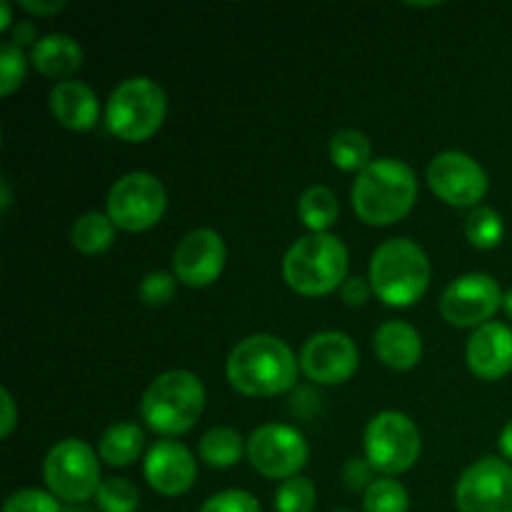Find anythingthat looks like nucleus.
<instances>
[{
  "label": "nucleus",
  "mask_w": 512,
  "mask_h": 512,
  "mask_svg": "<svg viewBox=\"0 0 512 512\" xmlns=\"http://www.w3.org/2000/svg\"><path fill=\"white\" fill-rule=\"evenodd\" d=\"M300 360L285 340L275 335H250L228 355L225 373L230 385L248 398H273L288 393L298 380Z\"/></svg>",
  "instance_id": "obj_1"
},
{
  "label": "nucleus",
  "mask_w": 512,
  "mask_h": 512,
  "mask_svg": "<svg viewBox=\"0 0 512 512\" xmlns=\"http://www.w3.org/2000/svg\"><path fill=\"white\" fill-rule=\"evenodd\" d=\"M418 198V178L413 168L398 158L373 160L353 185V208L368 225H393L413 210Z\"/></svg>",
  "instance_id": "obj_2"
},
{
  "label": "nucleus",
  "mask_w": 512,
  "mask_h": 512,
  "mask_svg": "<svg viewBox=\"0 0 512 512\" xmlns=\"http://www.w3.org/2000/svg\"><path fill=\"white\" fill-rule=\"evenodd\" d=\"M373 293L390 308H410L430 285V260L410 238H390L370 260Z\"/></svg>",
  "instance_id": "obj_3"
},
{
  "label": "nucleus",
  "mask_w": 512,
  "mask_h": 512,
  "mask_svg": "<svg viewBox=\"0 0 512 512\" xmlns=\"http://www.w3.org/2000/svg\"><path fill=\"white\" fill-rule=\"evenodd\" d=\"M348 248L330 233H310L295 240L283 260V278L295 293L318 298L343 288Z\"/></svg>",
  "instance_id": "obj_4"
},
{
  "label": "nucleus",
  "mask_w": 512,
  "mask_h": 512,
  "mask_svg": "<svg viewBox=\"0 0 512 512\" xmlns=\"http://www.w3.org/2000/svg\"><path fill=\"white\" fill-rule=\"evenodd\" d=\"M205 410V388L190 370H168L148 385L140 415L160 435H183Z\"/></svg>",
  "instance_id": "obj_5"
},
{
  "label": "nucleus",
  "mask_w": 512,
  "mask_h": 512,
  "mask_svg": "<svg viewBox=\"0 0 512 512\" xmlns=\"http://www.w3.org/2000/svg\"><path fill=\"white\" fill-rule=\"evenodd\" d=\"M168 110L165 90L150 78H128L110 93L105 125L125 143H143L160 130Z\"/></svg>",
  "instance_id": "obj_6"
},
{
  "label": "nucleus",
  "mask_w": 512,
  "mask_h": 512,
  "mask_svg": "<svg viewBox=\"0 0 512 512\" xmlns=\"http://www.w3.org/2000/svg\"><path fill=\"white\" fill-rule=\"evenodd\" d=\"M45 483L50 493L65 503H85L95 498L100 488L98 455L88 443L78 438L60 440L50 448L43 463Z\"/></svg>",
  "instance_id": "obj_7"
},
{
  "label": "nucleus",
  "mask_w": 512,
  "mask_h": 512,
  "mask_svg": "<svg viewBox=\"0 0 512 512\" xmlns=\"http://www.w3.org/2000/svg\"><path fill=\"white\" fill-rule=\"evenodd\" d=\"M423 450L420 430L413 420L395 410L378 413L365 428V460L383 475L413 468Z\"/></svg>",
  "instance_id": "obj_8"
},
{
  "label": "nucleus",
  "mask_w": 512,
  "mask_h": 512,
  "mask_svg": "<svg viewBox=\"0 0 512 512\" xmlns=\"http://www.w3.org/2000/svg\"><path fill=\"white\" fill-rule=\"evenodd\" d=\"M168 208L165 185L153 173L135 170L115 180L108 193V218L115 228L128 233H143L163 218Z\"/></svg>",
  "instance_id": "obj_9"
},
{
  "label": "nucleus",
  "mask_w": 512,
  "mask_h": 512,
  "mask_svg": "<svg viewBox=\"0 0 512 512\" xmlns=\"http://www.w3.org/2000/svg\"><path fill=\"white\" fill-rule=\"evenodd\" d=\"M248 460L265 478L290 480L308 463V443L290 425H260L248 438Z\"/></svg>",
  "instance_id": "obj_10"
},
{
  "label": "nucleus",
  "mask_w": 512,
  "mask_h": 512,
  "mask_svg": "<svg viewBox=\"0 0 512 512\" xmlns=\"http://www.w3.org/2000/svg\"><path fill=\"white\" fill-rule=\"evenodd\" d=\"M498 280L485 273H470L445 288L440 298V315L455 328H475L488 323L503 305Z\"/></svg>",
  "instance_id": "obj_11"
},
{
  "label": "nucleus",
  "mask_w": 512,
  "mask_h": 512,
  "mask_svg": "<svg viewBox=\"0 0 512 512\" xmlns=\"http://www.w3.org/2000/svg\"><path fill=\"white\" fill-rule=\"evenodd\" d=\"M428 185L443 203L453 208H473L488 193V175L475 158L448 150L430 160Z\"/></svg>",
  "instance_id": "obj_12"
},
{
  "label": "nucleus",
  "mask_w": 512,
  "mask_h": 512,
  "mask_svg": "<svg viewBox=\"0 0 512 512\" xmlns=\"http://www.w3.org/2000/svg\"><path fill=\"white\" fill-rule=\"evenodd\" d=\"M460 512H512V465L483 458L470 465L455 485Z\"/></svg>",
  "instance_id": "obj_13"
},
{
  "label": "nucleus",
  "mask_w": 512,
  "mask_h": 512,
  "mask_svg": "<svg viewBox=\"0 0 512 512\" xmlns=\"http://www.w3.org/2000/svg\"><path fill=\"white\" fill-rule=\"evenodd\" d=\"M358 348L353 338L335 330L315 333L300 350V370L318 385H343L358 370Z\"/></svg>",
  "instance_id": "obj_14"
},
{
  "label": "nucleus",
  "mask_w": 512,
  "mask_h": 512,
  "mask_svg": "<svg viewBox=\"0 0 512 512\" xmlns=\"http://www.w3.org/2000/svg\"><path fill=\"white\" fill-rule=\"evenodd\" d=\"M228 250L220 233L210 228L190 230L173 253V275L188 288H208L223 275Z\"/></svg>",
  "instance_id": "obj_15"
},
{
  "label": "nucleus",
  "mask_w": 512,
  "mask_h": 512,
  "mask_svg": "<svg viewBox=\"0 0 512 512\" xmlns=\"http://www.w3.org/2000/svg\"><path fill=\"white\" fill-rule=\"evenodd\" d=\"M198 475L193 453L175 440H158L145 458V480L155 493L178 498L188 493Z\"/></svg>",
  "instance_id": "obj_16"
},
{
  "label": "nucleus",
  "mask_w": 512,
  "mask_h": 512,
  "mask_svg": "<svg viewBox=\"0 0 512 512\" xmlns=\"http://www.w3.org/2000/svg\"><path fill=\"white\" fill-rule=\"evenodd\" d=\"M468 368L480 380H500L512 370V330L503 323H485L470 335Z\"/></svg>",
  "instance_id": "obj_17"
},
{
  "label": "nucleus",
  "mask_w": 512,
  "mask_h": 512,
  "mask_svg": "<svg viewBox=\"0 0 512 512\" xmlns=\"http://www.w3.org/2000/svg\"><path fill=\"white\" fill-rule=\"evenodd\" d=\"M50 113L63 128L85 133L98 123V95L80 80H63L50 90Z\"/></svg>",
  "instance_id": "obj_18"
},
{
  "label": "nucleus",
  "mask_w": 512,
  "mask_h": 512,
  "mask_svg": "<svg viewBox=\"0 0 512 512\" xmlns=\"http://www.w3.org/2000/svg\"><path fill=\"white\" fill-rule=\"evenodd\" d=\"M375 355L393 370H410L423 358V338L403 320H390L375 333Z\"/></svg>",
  "instance_id": "obj_19"
},
{
  "label": "nucleus",
  "mask_w": 512,
  "mask_h": 512,
  "mask_svg": "<svg viewBox=\"0 0 512 512\" xmlns=\"http://www.w3.org/2000/svg\"><path fill=\"white\" fill-rule=\"evenodd\" d=\"M30 63L45 78H68L83 65V48L70 35L50 33L33 45Z\"/></svg>",
  "instance_id": "obj_20"
},
{
  "label": "nucleus",
  "mask_w": 512,
  "mask_h": 512,
  "mask_svg": "<svg viewBox=\"0 0 512 512\" xmlns=\"http://www.w3.org/2000/svg\"><path fill=\"white\" fill-rule=\"evenodd\" d=\"M145 445V435L135 423H115L100 438V458L115 468L133 465L140 458Z\"/></svg>",
  "instance_id": "obj_21"
},
{
  "label": "nucleus",
  "mask_w": 512,
  "mask_h": 512,
  "mask_svg": "<svg viewBox=\"0 0 512 512\" xmlns=\"http://www.w3.org/2000/svg\"><path fill=\"white\" fill-rule=\"evenodd\" d=\"M298 215L310 233H325L340 218L338 195L330 188H325V185H313V188H308L300 195Z\"/></svg>",
  "instance_id": "obj_22"
},
{
  "label": "nucleus",
  "mask_w": 512,
  "mask_h": 512,
  "mask_svg": "<svg viewBox=\"0 0 512 512\" xmlns=\"http://www.w3.org/2000/svg\"><path fill=\"white\" fill-rule=\"evenodd\" d=\"M373 148H370L368 135L360 130L345 128L330 138V160L335 168L345 170V173H363L373 160Z\"/></svg>",
  "instance_id": "obj_23"
},
{
  "label": "nucleus",
  "mask_w": 512,
  "mask_h": 512,
  "mask_svg": "<svg viewBox=\"0 0 512 512\" xmlns=\"http://www.w3.org/2000/svg\"><path fill=\"white\" fill-rule=\"evenodd\" d=\"M70 240L78 253L98 255L113 245L115 223L108 218V213H85L75 220Z\"/></svg>",
  "instance_id": "obj_24"
},
{
  "label": "nucleus",
  "mask_w": 512,
  "mask_h": 512,
  "mask_svg": "<svg viewBox=\"0 0 512 512\" xmlns=\"http://www.w3.org/2000/svg\"><path fill=\"white\" fill-rule=\"evenodd\" d=\"M243 455V438L233 428H210L200 440V460L210 468H233Z\"/></svg>",
  "instance_id": "obj_25"
},
{
  "label": "nucleus",
  "mask_w": 512,
  "mask_h": 512,
  "mask_svg": "<svg viewBox=\"0 0 512 512\" xmlns=\"http://www.w3.org/2000/svg\"><path fill=\"white\" fill-rule=\"evenodd\" d=\"M503 235H505V225L500 213H495L493 208L488 205H478L473 208V213L468 215L465 220V238L470 240L473 248L480 250H490V248H498L503 243Z\"/></svg>",
  "instance_id": "obj_26"
},
{
  "label": "nucleus",
  "mask_w": 512,
  "mask_h": 512,
  "mask_svg": "<svg viewBox=\"0 0 512 512\" xmlns=\"http://www.w3.org/2000/svg\"><path fill=\"white\" fill-rule=\"evenodd\" d=\"M363 508L365 512H408L410 510L408 490H405L398 480L380 478L365 490Z\"/></svg>",
  "instance_id": "obj_27"
},
{
  "label": "nucleus",
  "mask_w": 512,
  "mask_h": 512,
  "mask_svg": "<svg viewBox=\"0 0 512 512\" xmlns=\"http://www.w3.org/2000/svg\"><path fill=\"white\" fill-rule=\"evenodd\" d=\"M95 500L103 512H135L140 508L138 488L125 478H105Z\"/></svg>",
  "instance_id": "obj_28"
},
{
  "label": "nucleus",
  "mask_w": 512,
  "mask_h": 512,
  "mask_svg": "<svg viewBox=\"0 0 512 512\" xmlns=\"http://www.w3.org/2000/svg\"><path fill=\"white\" fill-rule=\"evenodd\" d=\"M315 508V485L308 478L283 480L275 493V512H313Z\"/></svg>",
  "instance_id": "obj_29"
},
{
  "label": "nucleus",
  "mask_w": 512,
  "mask_h": 512,
  "mask_svg": "<svg viewBox=\"0 0 512 512\" xmlns=\"http://www.w3.org/2000/svg\"><path fill=\"white\" fill-rule=\"evenodd\" d=\"M25 73H28V58H25L23 48L8 43H3L0 48V93L8 98L15 90L23 85Z\"/></svg>",
  "instance_id": "obj_30"
},
{
  "label": "nucleus",
  "mask_w": 512,
  "mask_h": 512,
  "mask_svg": "<svg viewBox=\"0 0 512 512\" xmlns=\"http://www.w3.org/2000/svg\"><path fill=\"white\" fill-rule=\"evenodd\" d=\"M175 288H178L175 275L165 273V270H155V273L145 275L138 288V295L150 308H163V305H168L175 298Z\"/></svg>",
  "instance_id": "obj_31"
},
{
  "label": "nucleus",
  "mask_w": 512,
  "mask_h": 512,
  "mask_svg": "<svg viewBox=\"0 0 512 512\" xmlns=\"http://www.w3.org/2000/svg\"><path fill=\"white\" fill-rule=\"evenodd\" d=\"M3 512H63L60 510L58 498L53 493H43V490L25 488L10 495L5 500Z\"/></svg>",
  "instance_id": "obj_32"
},
{
  "label": "nucleus",
  "mask_w": 512,
  "mask_h": 512,
  "mask_svg": "<svg viewBox=\"0 0 512 512\" xmlns=\"http://www.w3.org/2000/svg\"><path fill=\"white\" fill-rule=\"evenodd\" d=\"M200 512H260V503L245 490H223L205 500Z\"/></svg>",
  "instance_id": "obj_33"
},
{
  "label": "nucleus",
  "mask_w": 512,
  "mask_h": 512,
  "mask_svg": "<svg viewBox=\"0 0 512 512\" xmlns=\"http://www.w3.org/2000/svg\"><path fill=\"white\" fill-rule=\"evenodd\" d=\"M373 465L368 463V460H360V458H353L348 465H345V483H348L350 490H368L370 485L375 483L373 480Z\"/></svg>",
  "instance_id": "obj_34"
},
{
  "label": "nucleus",
  "mask_w": 512,
  "mask_h": 512,
  "mask_svg": "<svg viewBox=\"0 0 512 512\" xmlns=\"http://www.w3.org/2000/svg\"><path fill=\"white\" fill-rule=\"evenodd\" d=\"M370 293H373V285L363 278H348L343 283V288H340V298L350 308H360V305L368 303Z\"/></svg>",
  "instance_id": "obj_35"
},
{
  "label": "nucleus",
  "mask_w": 512,
  "mask_h": 512,
  "mask_svg": "<svg viewBox=\"0 0 512 512\" xmlns=\"http://www.w3.org/2000/svg\"><path fill=\"white\" fill-rule=\"evenodd\" d=\"M0 405H3V415H0V435L10 438V433L18 425V410H15V400L8 390H0Z\"/></svg>",
  "instance_id": "obj_36"
},
{
  "label": "nucleus",
  "mask_w": 512,
  "mask_h": 512,
  "mask_svg": "<svg viewBox=\"0 0 512 512\" xmlns=\"http://www.w3.org/2000/svg\"><path fill=\"white\" fill-rule=\"evenodd\" d=\"M38 40V28H35L30 20H18V23L13 25V30H10V43L18 45V48H23V45H35Z\"/></svg>",
  "instance_id": "obj_37"
},
{
  "label": "nucleus",
  "mask_w": 512,
  "mask_h": 512,
  "mask_svg": "<svg viewBox=\"0 0 512 512\" xmlns=\"http://www.w3.org/2000/svg\"><path fill=\"white\" fill-rule=\"evenodd\" d=\"M20 8L25 10V13H30V15H40V18H50V15H55V13H60V10L65 8V3L63 0H23V3H20Z\"/></svg>",
  "instance_id": "obj_38"
},
{
  "label": "nucleus",
  "mask_w": 512,
  "mask_h": 512,
  "mask_svg": "<svg viewBox=\"0 0 512 512\" xmlns=\"http://www.w3.org/2000/svg\"><path fill=\"white\" fill-rule=\"evenodd\" d=\"M500 450H503L505 458L512 460V420L505 425L503 433H500Z\"/></svg>",
  "instance_id": "obj_39"
},
{
  "label": "nucleus",
  "mask_w": 512,
  "mask_h": 512,
  "mask_svg": "<svg viewBox=\"0 0 512 512\" xmlns=\"http://www.w3.org/2000/svg\"><path fill=\"white\" fill-rule=\"evenodd\" d=\"M13 8H10L8 0L0 3V30H13Z\"/></svg>",
  "instance_id": "obj_40"
},
{
  "label": "nucleus",
  "mask_w": 512,
  "mask_h": 512,
  "mask_svg": "<svg viewBox=\"0 0 512 512\" xmlns=\"http://www.w3.org/2000/svg\"><path fill=\"white\" fill-rule=\"evenodd\" d=\"M10 208V185L8 180H3V213H8Z\"/></svg>",
  "instance_id": "obj_41"
},
{
  "label": "nucleus",
  "mask_w": 512,
  "mask_h": 512,
  "mask_svg": "<svg viewBox=\"0 0 512 512\" xmlns=\"http://www.w3.org/2000/svg\"><path fill=\"white\" fill-rule=\"evenodd\" d=\"M503 308H505V313H508L510 318H512V290H508V293H505V298H503Z\"/></svg>",
  "instance_id": "obj_42"
},
{
  "label": "nucleus",
  "mask_w": 512,
  "mask_h": 512,
  "mask_svg": "<svg viewBox=\"0 0 512 512\" xmlns=\"http://www.w3.org/2000/svg\"><path fill=\"white\" fill-rule=\"evenodd\" d=\"M338 512H348V510H338Z\"/></svg>",
  "instance_id": "obj_43"
}]
</instances>
